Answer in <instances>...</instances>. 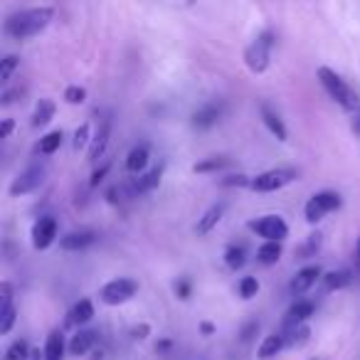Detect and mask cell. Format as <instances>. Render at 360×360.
Listing matches in <instances>:
<instances>
[{
    "instance_id": "6da1fadb",
    "label": "cell",
    "mask_w": 360,
    "mask_h": 360,
    "mask_svg": "<svg viewBox=\"0 0 360 360\" xmlns=\"http://www.w3.org/2000/svg\"><path fill=\"white\" fill-rule=\"evenodd\" d=\"M55 18V8H27V11L13 13L6 20V32L15 40H27V37H35L45 30L47 25Z\"/></svg>"
},
{
    "instance_id": "7a4b0ae2",
    "label": "cell",
    "mask_w": 360,
    "mask_h": 360,
    "mask_svg": "<svg viewBox=\"0 0 360 360\" xmlns=\"http://www.w3.org/2000/svg\"><path fill=\"white\" fill-rule=\"evenodd\" d=\"M316 77H319L321 86H323V89L328 91V96L338 106H343L345 111H358L360 109L358 94H355V91L350 89L348 84H345V79H340V75H335V72L328 70V67H319Z\"/></svg>"
},
{
    "instance_id": "3957f363",
    "label": "cell",
    "mask_w": 360,
    "mask_h": 360,
    "mask_svg": "<svg viewBox=\"0 0 360 360\" xmlns=\"http://www.w3.org/2000/svg\"><path fill=\"white\" fill-rule=\"evenodd\" d=\"M271 47H274V35L271 30H264L257 35V40L247 47L245 52V65L250 67V72L255 75H262V72L269 70V62H271Z\"/></svg>"
},
{
    "instance_id": "277c9868",
    "label": "cell",
    "mask_w": 360,
    "mask_h": 360,
    "mask_svg": "<svg viewBox=\"0 0 360 360\" xmlns=\"http://www.w3.org/2000/svg\"><path fill=\"white\" fill-rule=\"evenodd\" d=\"M136 291H139V284H136L134 279L119 276V279H111L101 286L99 299H101V304H106V306H121V304H126V301L134 299Z\"/></svg>"
},
{
    "instance_id": "5b68a950",
    "label": "cell",
    "mask_w": 360,
    "mask_h": 360,
    "mask_svg": "<svg viewBox=\"0 0 360 360\" xmlns=\"http://www.w3.org/2000/svg\"><path fill=\"white\" fill-rule=\"evenodd\" d=\"M294 180H296V170L271 168V170H264V173L255 175L250 188L257 193H274V191H281L284 186H289V183H294Z\"/></svg>"
},
{
    "instance_id": "8992f818",
    "label": "cell",
    "mask_w": 360,
    "mask_h": 360,
    "mask_svg": "<svg viewBox=\"0 0 360 360\" xmlns=\"http://www.w3.org/2000/svg\"><path fill=\"white\" fill-rule=\"evenodd\" d=\"M247 227H250L257 237H262L264 242H281L289 237V225H286L284 217H279V215H264V217H259V220H250Z\"/></svg>"
},
{
    "instance_id": "52a82bcc",
    "label": "cell",
    "mask_w": 360,
    "mask_h": 360,
    "mask_svg": "<svg viewBox=\"0 0 360 360\" xmlns=\"http://www.w3.org/2000/svg\"><path fill=\"white\" fill-rule=\"evenodd\" d=\"M340 207V195L333 191H323V193H316V195H311V200L306 202L304 207V215H306V222H311V225H316V222L323 220L328 212L338 210Z\"/></svg>"
},
{
    "instance_id": "ba28073f",
    "label": "cell",
    "mask_w": 360,
    "mask_h": 360,
    "mask_svg": "<svg viewBox=\"0 0 360 360\" xmlns=\"http://www.w3.org/2000/svg\"><path fill=\"white\" fill-rule=\"evenodd\" d=\"M42 183H45V165L32 163L15 175V180L11 183V195L20 198V195H27V193H35Z\"/></svg>"
},
{
    "instance_id": "9c48e42d",
    "label": "cell",
    "mask_w": 360,
    "mask_h": 360,
    "mask_svg": "<svg viewBox=\"0 0 360 360\" xmlns=\"http://www.w3.org/2000/svg\"><path fill=\"white\" fill-rule=\"evenodd\" d=\"M18 319V311L15 304H13V286L8 281L0 284V333L8 335L15 326Z\"/></svg>"
},
{
    "instance_id": "30bf717a",
    "label": "cell",
    "mask_w": 360,
    "mask_h": 360,
    "mask_svg": "<svg viewBox=\"0 0 360 360\" xmlns=\"http://www.w3.org/2000/svg\"><path fill=\"white\" fill-rule=\"evenodd\" d=\"M57 240V222L55 217H40L32 225V247L35 250H47Z\"/></svg>"
},
{
    "instance_id": "8fae6325",
    "label": "cell",
    "mask_w": 360,
    "mask_h": 360,
    "mask_svg": "<svg viewBox=\"0 0 360 360\" xmlns=\"http://www.w3.org/2000/svg\"><path fill=\"white\" fill-rule=\"evenodd\" d=\"M316 314V304L311 299H299L289 306L284 316V328H296V326H306V321Z\"/></svg>"
},
{
    "instance_id": "7c38bea8",
    "label": "cell",
    "mask_w": 360,
    "mask_h": 360,
    "mask_svg": "<svg viewBox=\"0 0 360 360\" xmlns=\"http://www.w3.org/2000/svg\"><path fill=\"white\" fill-rule=\"evenodd\" d=\"M319 279H321V266H304V269L296 271V276L291 279L289 291L294 296H301V294H306Z\"/></svg>"
},
{
    "instance_id": "4fadbf2b",
    "label": "cell",
    "mask_w": 360,
    "mask_h": 360,
    "mask_svg": "<svg viewBox=\"0 0 360 360\" xmlns=\"http://www.w3.org/2000/svg\"><path fill=\"white\" fill-rule=\"evenodd\" d=\"M96 340H99V333L96 330H77L75 335H72V340H70V355H75V358H82V355H86L91 348L96 345Z\"/></svg>"
},
{
    "instance_id": "5bb4252c",
    "label": "cell",
    "mask_w": 360,
    "mask_h": 360,
    "mask_svg": "<svg viewBox=\"0 0 360 360\" xmlns=\"http://www.w3.org/2000/svg\"><path fill=\"white\" fill-rule=\"evenodd\" d=\"M109 134H111V119L104 116L101 124L96 126V134L91 139V146H89V160H99L106 150V143H109Z\"/></svg>"
},
{
    "instance_id": "9a60e30c",
    "label": "cell",
    "mask_w": 360,
    "mask_h": 360,
    "mask_svg": "<svg viewBox=\"0 0 360 360\" xmlns=\"http://www.w3.org/2000/svg\"><path fill=\"white\" fill-rule=\"evenodd\" d=\"M158 183H160V168H155V170H150V173L141 175V178L131 180L124 191L129 193L131 198H139V195H143V193H150Z\"/></svg>"
},
{
    "instance_id": "2e32d148",
    "label": "cell",
    "mask_w": 360,
    "mask_h": 360,
    "mask_svg": "<svg viewBox=\"0 0 360 360\" xmlns=\"http://www.w3.org/2000/svg\"><path fill=\"white\" fill-rule=\"evenodd\" d=\"M225 210H227L225 202H215V205L207 207L205 215H202L200 220H198V225H195L198 235H210V232L215 230L217 225H220V220H222V215H225Z\"/></svg>"
},
{
    "instance_id": "e0dca14e",
    "label": "cell",
    "mask_w": 360,
    "mask_h": 360,
    "mask_svg": "<svg viewBox=\"0 0 360 360\" xmlns=\"http://www.w3.org/2000/svg\"><path fill=\"white\" fill-rule=\"evenodd\" d=\"M94 240H96L94 232H70V235H65L60 240V247L65 252H79L94 245Z\"/></svg>"
},
{
    "instance_id": "ac0fdd59",
    "label": "cell",
    "mask_w": 360,
    "mask_h": 360,
    "mask_svg": "<svg viewBox=\"0 0 360 360\" xmlns=\"http://www.w3.org/2000/svg\"><path fill=\"white\" fill-rule=\"evenodd\" d=\"M262 121H264V126L269 129V134L274 136L276 141H286V126L284 121L279 119V114H276L274 109H269L266 104H262Z\"/></svg>"
},
{
    "instance_id": "d6986e66",
    "label": "cell",
    "mask_w": 360,
    "mask_h": 360,
    "mask_svg": "<svg viewBox=\"0 0 360 360\" xmlns=\"http://www.w3.org/2000/svg\"><path fill=\"white\" fill-rule=\"evenodd\" d=\"M220 114H222V109L217 104H205L202 109H198L195 114H193V124H195L198 129H210V126H215L217 121H220Z\"/></svg>"
},
{
    "instance_id": "ffe728a7",
    "label": "cell",
    "mask_w": 360,
    "mask_h": 360,
    "mask_svg": "<svg viewBox=\"0 0 360 360\" xmlns=\"http://www.w3.org/2000/svg\"><path fill=\"white\" fill-rule=\"evenodd\" d=\"M55 111H57L55 101H52V99H40L35 104V111H32V126H35V129L47 126L52 119H55Z\"/></svg>"
},
{
    "instance_id": "44dd1931",
    "label": "cell",
    "mask_w": 360,
    "mask_h": 360,
    "mask_svg": "<svg viewBox=\"0 0 360 360\" xmlns=\"http://www.w3.org/2000/svg\"><path fill=\"white\" fill-rule=\"evenodd\" d=\"M284 348H286L284 333H274V335H266V338L262 340V345H259V350H257V355H259L262 360H269V358H274V355H279Z\"/></svg>"
},
{
    "instance_id": "7402d4cb",
    "label": "cell",
    "mask_w": 360,
    "mask_h": 360,
    "mask_svg": "<svg viewBox=\"0 0 360 360\" xmlns=\"http://www.w3.org/2000/svg\"><path fill=\"white\" fill-rule=\"evenodd\" d=\"M148 165V148L146 146H136L126 155V170L129 173H143V168Z\"/></svg>"
},
{
    "instance_id": "603a6c76",
    "label": "cell",
    "mask_w": 360,
    "mask_h": 360,
    "mask_svg": "<svg viewBox=\"0 0 360 360\" xmlns=\"http://www.w3.org/2000/svg\"><path fill=\"white\" fill-rule=\"evenodd\" d=\"M45 360H62L65 358V335L60 330H52L47 335V343H45Z\"/></svg>"
},
{
    "instance_id": "cb8c5ba5",
    "label": "cell",
    "mask_w": 360,
    "mask_h": 360,
    "mask_svg": "<svg viewBox=\"0 0 360 360\" xmlns=\"http://www.w3.org/2000/svg\"><path fill=\"white\" fill-rule=\"evenodd\" d=\"M323 284L328 291H338V289H345V286L353 284V274L348 269H335V271H328L323 276Z\"/></svg>"
},
{
    "instance_id": "d4e9b609",
    "label": "cell",
    "mask_w": 360,
    "mask_h": 360,
    "mask_svg": "<svg viewBox=\"0 0 360 360\" xmlns=\"http://www.w3.org/2000/svg\"><path fill=\"white\" fill-rule=\"evenodd\" d=\"M257 259L264 266H271L281 259V242H264V245L257 250Z\"/></svg>"
},
{
    "instance_id": "484cf974",
    "label": "cell",
    "mask_w": 360,
    "mask_h": 360,
    "mask_svg": "<svg viewBox=\"0 0 360 360\" xmlns=\"http://www.w3.org/2000/svg\"><path fill=\"white\" fill-rule=\"evenodd\" d=\"M62 131H50V134H45L40 139V143H37V153L40 155H52L55 150H60V146H62Z\"/></svg>"
},
{
    "instance_id": "4316f807",
    "label": "cell",
    "mask_w": 360,
    "mask_h": 360,
    "mask_svg": "<svg viewBox=\"0 0 360 360\" xmlns=\"http://www.w3.org/2000/svg\"><path fill=\"white\" fill-rule=\"evenodd\" d=\"M225 264L230 266V269H242V266L247 264V252H245V247H240V245H230L225 250Z\"/></svg>"
},
{
    "instance_id": "83f0119b",
    "label": "cell",
    "mask_w": 360,
    "mask_h": 360,
    "mask_svg": "<svg viewBox=\"0 0 360 360\" xmlns=\"http://www.w3.org/2000/svg\"><path fill=\"white\" fill-rule=\"evenodd\" d=\"M72 323H89L91 316H94V306H91L89 299H82L79 304H75V309H72Z\"/></svg>"
},
{
    "instance_id": "f1b7e54d",
    "label": "cell",
    "mask_w": 360,
    "mask_h": 360,
    "mask_svg": "<svg viewBox=\"0 0 360 360\" xmlns=\"http://www.w3.org/2000/svg\"><path fill=\"white\" fill-rule=\"evenodd\" d=\"M20 67V60L15 55H8L6 60L0 62V84H8L13 79V72Z\"/></svg>"
},
{
    "instance_id": "f546056e",
    "label": "cell",
    "mask_w": 360,
    "mask_h": 360,
    "mask_svg": "<svg viewBox=\"0 0 360 360\" xmlns=\"http://www.w3.org/2000/svg\"><path fill=\"white\" fill-rule=\"evenodd\" d=\"M259 294V281H257V276H242L240 281V296L245 301L255 299V296Z\"/></svg>"
},
{
    "instance_id": "4dcf8cb0",
    "label": "cell",
    "mask_w": 360,
    "mask_h": 360,
    "mask_svg": "<svg viewBox=\"0 0 360 360\" xmlns=\"http://www.w3.org/2000/svg\"><path fill=\"white\" fill-rule=\"evenodd\" d=\"M27 355H32V353H30V348H27L25 340H15V343L8 348L6 360H27Z\"/></svg>"
},
{
    "instance_id": "1f68e13d",
    "label": "cell",
    "mask_w": 360,
    "mask_h": 360,
    "mask_svg": "<svg viewBox=\"0 0 360 360\" xmlns=\"http://www.w3.org/2000/svg\"><path fill=\"white\" fill-rule=\"evenodd\" d=\"M89 131H91V129H89V124H82L79 129L75 131V143H72V146H75V150L86 148V143L91 146V139H94V136H91Z\"/></svg>"
},
{
    "instance_id": "d6a6232c",
    "label": "cell",
    "mask_w": 360,
    "mask_h": 360,
    "mask_svg": "<svg viewBox=\"0 0 360 360\" xmlns=\"http://www.w3.org/2000/svg\"><path fill=\"white\" fill-rule=\"evenodd\" d=\"M225 165H227V158H207V160H202V163L193 165V170H195V173H210V170H220V168H225Z\"/></svg>"
},
{
    "instance_id": "836d02e7",
    "label": "cell",
    "mask_w": 360,
    "mask_h": 360,
    "mask_svg": "<svg viewBox=\"0 0 360 360\" xmlns=\"http://www.w3.org/2000/svg\"><path fill=\"white\" fill-rule=\"evenodd\" d=\"M65 101L67 104H84L86 101V89L84 86H67L65 89Z\"/></svg>"
},
{
    "instance_id": "e575fe53",
    "label": "cell",
    "mask_w": 360,
    "mask_h": 360,
    "mask_svg": "<svg viewBox=\"0 0 360 360\" xmlns=\"http://www.w3.org/2000/svg\"><path fill=\"white\" fill-rule=\"evenodd\" d=\"M319 247H321V235H311L309 242L301 247L299 259H309V257H314V252H319Z\"/></svg>"
},
{
    "instance_id": "d590c367",
    "label": "cell",
    "mask_w": 360,
    "mask_h": 360,
    "mask_svg": "<svg viewBox=\"0 0 360 360\" xmlns=\"http://www.w3.org/2000/svg\"><path fill=\"white\" fill-rule=\"evenodd\" d=\"M222 186H252V178L250 175H230L227 180H222Z\"/></svg>"
},
{
    "instance_id": "8d00e7d4",
    "label": "cell",
    "mask_w": 360,
    "mask_h": 360,
    "mask_svg": "<svg viewBox=\"0 0 360 360\" xmlns=\"http://www.w3.org/2000/svg\"><path fill=\"white\" fill-rule=\"evenodd\" d=\"M13 129H15V124H13L11 119H3V126H0V139H11Z\"/></svg>"
},
{
    "instance_id": "74e56055",
    "label": "cell",
    "mask_w": 360,
    "mask_h": 360,
    "mask_svg": "<svg viewBox=\"0 0 360 360\" xmlns=\"http://www.w3.org/2000/svg\"><path fill=\"white\" fill-rule=\"evenodd\" d=\"M109 173V165H104V168H99L94 175H91V186H99V180L104 178V175Z\"/></svg>"
},
{
    "instance_id": "f35d334b",
    "label": "cell",
    "mask_w": 360,
    "mask_h": 360,
    "mask_svg": "<svg viewBox=\"0 0 360 360\" xmlns=\"http://www.w3.org/2000/svg\"><path fill=\"white\" fill-rule=\"evenodd\" d=\"M178 294H180V299H188V294H191V286H188L186 281H180V284H178Z\"/></svg>"
},
{
    "instance_id": "ab89813d",
    "label": "cell",
    "mask_w": 360,
    "mask_h": 360,
    "mask_svg": "<svg viewBox=\"0 0 360 360\" xmlns=\"http://www.w3.org/2000/svg\"><path fill=\"white\" fill-rule=\"evenodd\" d=\"M146 333H148V326H141V328H134V338H146Z\"/></svg>"
},
{
    "instance_id": "60d3db41",
    "label": "cell",
    "mask_w": 360,
    "mask_h": 360,
    "mask_svg": "<svg viewBox=\"0 0 360 360\" xmlns=\"http://www.w3.org/2000/svg\"><path fill=\"white\" fill-rule=\"evenodd\" d=\"M353 134L360 136V111L355 114V119H353Z\"/></svg>"
},
{
    "instance_id": "b9f144b4",
    "label": "cell",
    "mask_w": 360,
    "mask_h": 360,
    "mask_svg": "<svg viewBox=\"0 0 360 360\" xmlns=\"http://www.w3.org/2000/svg\"><path fill=\"white\" fill-rule=\"evenodd\" d=\"M200 328H202V333H205V335H210L212 330H215V328H212V323H202Z\"/></svg>"
},
{
    "instance_id": "7bdbcfd3",
    "label": "cell",
    "mask_w": 360,
    "mask_h": 360,
    "mask_svg": "<svg viewBox=\"0 0 360 360\" xmlns=\"http://www.w3.org/2000/svg\"><path fill=\"white\" fill-rule=\"evenodd\" d=\"M355 262H358V266H360V240H358V245H355Z\"/></svg>"
}]
</instances>
